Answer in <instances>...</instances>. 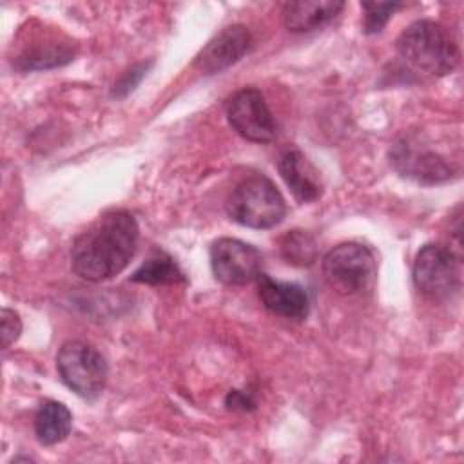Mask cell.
I'll use <instances>...</instances> for the list:
<instances>
[{"instance_id":"10","label":"cell","mask_w":464,"mask_h":464,"mask_svg":"<svg viewBox=\"0 0 464 464\" xmlns=\"http://www.w3.org/2000/svg\"><path fill=\"white\" fill-rule=\"evenodd\" d=\"M250 31L241 24L228 25L208 40V44L198 53L194 67L203 74L221 72L239 62L250 51Z\"/></svg>"},{"instance_id":"15","label":"cell","mask_w":464,"mask_h":464,"mask_svg":"<svg viewBox=\"0 0 464 464\" xmlns=\"http://www.w3.org/2000/svg\"><path fill=\"white\" fill-rule=\"evenodd\" d=\"M72 430V413L63 402L44 401L34 415V433L40 444L53 446L67 439Z\"/></svg>"},{"instance_id":"7","label":"cell","mask_w":464,"mask_h":464,"mask_svg":"<svg viewBox=\"0 0 464 464\" xmlns=\"http://www.w3.org/2000/svg\"><path fill=\"white\" fill-rule=\"evenodd\" d=\"M225 112L230 127L248 141L268 143L277 136V123L265 96L254 87L234 92L225 105Z\"/></svg>"},{"instance_id":"13","label":"cell","mask_w":464,"mask_h":464,"mask_svg":"<svg viewBox=\"0 0 464 464\" xmlns=\"http://www.w3.org/2000/svg\"><path fill=\"white\" fill-rule=\"evenodd\" d=\"M74 56L71 44L60 42L51 34L33 38V44H25L20 53L13 58V65L20 71H42L63 65Z\"/></svg>"},{"instance_id":"6","label":"cell","mask_w":464,"mask_h":464,"mask_svg":"<svg viewBox=\"0 0 464 464\" xmlns=\"http://www.w3.org/2000/svg\"><path fill=\"white\" fill-rule=\"evenodd\" d=\"M415 288L428 299L442 301L460 286V268L455 254L437 243L424 245L413 261Z\"/></svg>"},{"instance_id":"14","label":"cell","mask_w":464,"mask_h":464,"mask_svg":"<svg viewBox=\"0 0 464 464\" xmlns=\"http://www.w3.org/2000/svg\"><path fill=\"white\" fill-rule=\"evenodd\" d=\"M344 2L341 0H299L286 2L283 5V22L288 31L304 33L312 29H319L334 20Z\"/></svg>"},{"instance_id":"18","label":"cell","mask_w":464,"mask_h":464,"mask_svg":"<svg viewBox=\"0 0 464 464\" xmlns=\"http://www.w3.org/2000/svg\"><path fill=\"white\" fill-rule=\"evenodd\" d=\"M364 11V22H362V31L366 34H375L384 29L388 20L393 16L397 9L402 7L399 2H362L361 4Z\"/></svg>"},{"instance_id":"16","label":"cell","mask_w":464,"mask_h":464,"mask_svg":"<svg viewBox=\"0 0 464 464\" xmlns=\"http://www.w3.org/2000/svg\"><path fill=\"white\" fill-rule=\"evenodd\" d=\"M130 281L141 283V285H178L185 281L183 272L179 266L172 261L170 256L163 252H154L132 276Z\"/></svg>"},{"instance_id":"5","label":"cell","mask_w":464,"mask_h":464,"mask_svg":"<svg viewBox=\"0 0 464 464\" xmlns=\"http://www.w3.org/2000/svg\"><path fill=\"white\" fill-rule=\"evenodd\" d=\"M56 370L62 382L78 397L94 401L107 384L109 368L103 355L85 341H65L56 353Z\"/></svg>"},{"instance_id":"4","label":"cell","mask_w":464,"mask_h":464,"mask_svg":"<svg viewBox=\"0 0 464 464\" xmlns=\"http://www.w3.org/2000/svg\"><path fill=\"white\" fill-rule=\"evenodd\" d=\"M323 274L328 285L343 295L366 294L377 283V261L366 245L348 241L324 254Z\"/></svg>"},{"instance_id":"9","label":"cell","mask_w":464,"mask_h":464,"mask_svg":"<svg viewBox=\"0 0 464 464\" xmlns=\"http://www.w3.org/2000/svg\"><path fill=\"white\" fill-rule=\"evenodd\" d=\"M390 161L401 176L422 185L442 183L455 174L453 167L442 156L406 138L393 143L390 150Z\"/></svg>"},{"instance_id":"19","label":"cell","mask_w":464,"mask_h":464,"mask_svg":"<svg viewBox=\"0 0 464 464\" xmlns=\"http://www.w3.org/2000/svg\"><path fill=\"white\" fill-rule=\"evenodd\" d=\"M20 332H22V319H20V315L14 310L4 306L2 312H0L2 348L7 350L20 337Z\"/></svg>"},{"instance_id":"11","label":"cell","mask_w":464,"mask_h":464,"mask_svg":"<svg viewBox=\"0 0 464 464\" xmlns=\"http://www.w3.org/2000/svg\"><path fill=\"white\" fill-rule=\"evenodd\" d=\"M256 281L257 295L270 314L292 321H303L308 317L310 299L301 285L276 281L263 272L257 276Z\"/></svg>"},{"instance_id":"20","label":"cell","mask_w":464,"mask_h":464,"mask_svg":"<svg viewBox=\"0 0 464 464\" xmlns=\"http://www.w3.org/2000/svg\"><path fill=\"white\" fill-rule=\"evenodd\" d=\"M152 65V62L150 63H140V65H136V67H132L130 71H127L121 78H120V82L114 85V89H112V96L114 98H123V96H127L130 91H134V87L140 83V80L147 74V69Z\"/></svg>"},{"instance_id":"2","label":"cell","mask_w":464,"mask_h":464,"mask_svg":"<svg viewBox=\"0 0 464 464\" xmlns=\"http://www.w3.org/2000/svg\"><path fill=\"white\" fill-rule=\"evenodd\" d=\"M395 49L410 69L426 76H446L460 62V49L451 31L433 20L410 24L399 34Z\"/></svg>"},{"instance_id":"8","label":"cell","mask_w":464,"mask_h":464,"mask_svg":"<svg viewBox=\"0 0 464 464\" xmlns=\"http://www.w3.org/2000/svg\"><path fill=\"white\" fill-rule=\"evenodd\" d=\"M261 252L241 239L219 237L210 246V268L214 277L227 286H243L261 274Z\"/></svg>"},{"instance_id":"17","label":"cell","mask_w":464,"mask_h":464,"mask_svg":"<svg viewBox=\"0 0 464 464\" xmlns=\"http://www.w3.org/2000/svg\"><path fill=\"white\" fill-rule=\"evenodd\" d=\"M281 254L286 263L297 266H308L317 257V246L314 237L304 230H292L281 239Z\"/></svg>"},{"instance_id":"1","label":"cell","mask_w":464,"mask_h":464,"mask_svg":"<svg viewBox=\"0 0 464 464\" xmlns=\"http://www.w3.org/2000/svg\"><path fill=\"white\" fill-rule=\"evenodd\" d=\"M138 237L140 227L129 210H109L72 241L71 268L91 283L111 279L132 259Z\"/></svg>"},{"instance_id":"12","label":"cell","mask_w":464,"mask_h":464,"mask_svg":"<svg viewBox=\"0 0 464 464\" xmlns=\"http://www.w3.org/2000/svg\"><path fill=\"white\" fill-rule=\"evenodd\" d=\"M277 169L297 201L312 203L321 198L323 185L319 181V174L303 152L295 149L283 152L277 161Z\"/></svg>"},{"instance_id":"3","label":"cell","mask_w":464,"mask_h":464,"mask_svg":"<svg viewBox=\"0 0 464 464\" xmlns=\"http://www.w3.org/2000/svg\"><path fill=\"white\" fill-rule=\"evenodd\" d=\"M227 214L232 221L248 228H274L283 221L286 203L268 178L250 176L239 181L230 192Z\"/></svg>"}]
</instances>
